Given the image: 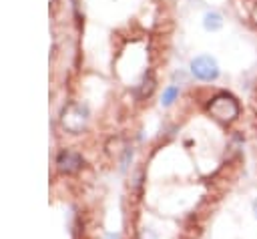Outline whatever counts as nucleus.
<instances>
[{"mask_svg":"<svg viewBox=\"0 0 257 239\" xmlns=\"http://www.w3.org/2000/svg\"><path fill=\"white\" fill-rule=\"evenodd\" d=\"M191 70H193V74H195L197 78H201V80H211V78H215L217 72H219L217 62H215L211 56H197V58H193Z\"/></svg>","mask_w":257,"mask_h":239,"instance_id":"7ed1b4c3","label":"nucleus"},{"mask_svg":"<svg viewBox=\"0 0 257 239\" xmlns=\"http://www.w3.org/2000/svg\"><path fill=\"white\" fill-rule=\"evenodd\" d=\"M221 24H223V20H221V16H219L217 12H211V14H207V16H205V26H207V28L217 30Z\"/></svg>","mask_w":257,"mask_h":239,"instance_id":"39448f33","label":"nucleus"},{"mask_svg":"<svg viewBox=\"0 0 257 239\" xmlns=\"http://www.w3.org/2000/svg\"><path fill=\"white\" fill-rule=\"evenodd\" d=\"M141 189H143V171H137L135 177H133V181H131V191L135 195H139Z\"/></svg>","mask_w":257,"mask_h":239,"instance_id":"0eeeda50","label":"nucleus"},{"mask_svg":"<svg viewBox=\"0 0 257 239\" xmlns=\"http://www.w3.org/2000/svg\"><path fill=\"white\" fill-rule=\"evenodd\" d=\"M177 96H179V88H177V86H169V88H165V92H163V104H171Z\"/></svg>","mask_w":257,"mask_h":239,"instance_id":"423d86ee","label":"nucleus"},{"mask_svg":"<svg viewBox=\"0 0 257 239\" xmlns=\"http://www.w3.org/2000/svg\"><path fill=\"white\" fill-rule=\"evenodd\" d=\"M82 165H84L82 157L70 149H62L56 157V167L60 173H76L78 169H82Z\"/></svg>","mask_w":257,"mask_h":239,"instance_id":"20e7f679","label":"nucleus"},{"mask_svg":"<svg viewBox=\"0 0 257 239\" xmlns=\"http://www.w3.org/2000/svg\"><path fill=\"white\" fill-rule=\"evenodd\" d=\"M253 213H255V217H257V199L253 201Z\"/></svg>","mask_w":257,"mask_h":239,"instance_id":"1a4fd4ad","label":"nucleus"},{"mask_svg":"<svg viewBox=\"0 0 257 239\" xmlns=\"http://www.w3.org/2000/svg\"><path fill=\"white\" fill-rule=\"evenodd\" d=\"M153 88H155V80H153V78H149V80L145 78L143 84H141V96H149Z\"/></svg>","mask_w":257,"mask_h":239,"instance_id":"6e6552de","label":"nucleus"},{"mask_svg":"<svg viewBox=\"0 0 257 239\" xmlns=\"http://www.w3.org/2000/svg\"><path fill=\"white\" fill-rule=\"evenodd\" d=\"M209 112L211 116H215L221 123H231L237 118L239 114V104L233 96L229 94H217L211 102H209Z\"/></svg>","mask_w":257,"mask_h":239,"instance_id":"f257e3e1","label":"nucleus"},{"mask_svg":"<svg viewBox=\"0 0 257 239\" xmlns=\"http://www.w3.org/2000/svg\"><path fill=\"white\" fill-rule=\"evenodd\" d=\"M253 20H255V22H257V8H255V10H253Z\"/></svg>","mask_w":257,"mask_h":239,"instance_id":"9d476101","label":"nucleus"},{"mask_svg":"<svg viewBox=\"0 0 257 239\" xmlns=\"http://www.w3.org/2000/svg\"><path fill=\"white\" fill-rule=\"evenodd\" d=\"M84 123H86V110L78 104H72L64 110V116H62V125L66 131L70 133H80L84 129Z\"/></svg>","mask_w":257,"mask_h":239,"instance_id":"f03ea898","label":"nucleus"}]
</instances>
